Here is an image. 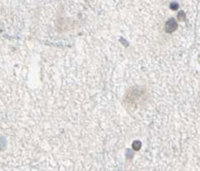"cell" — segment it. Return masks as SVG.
<instances>
[{
  "label": "cell",
  "instance_id": "obj_3",
  "mask_svg": "<svg viewBox=\"0 0 200 171\" xmlns=\"http://www.w3.org/2000/svg\"><path fill=\"white\" fill-rule=\"evenodd\" d=\"M178 17H179V18H180V17H181V18H184V13L181 11V12L179 13V15H178Z\"/></svg>",
  "mask_w": 200,
  "mask_h": 171
},
{
  "label": "cell",
  "instance_id": "obj_2",
  "mask_svg": "<svg viewBox=\"0 0 200 171\" xmlns=\"http://www.w3.org/2000/svg\"><path fill=\"white\" fill-rule=\"evenodd\" d=\"M132 147L134 150H139L140 147H141V143L140 141H134L133 142V144H132Z\"/></svg>",
  "mask_w": 200,
  "mask_h": 171
},
{
  "label": "cell",
  "instance_id": "obj_4",
  "mask_svg": "<svg viewBox=\"0 0 200 171\" xmlns=\"http://www.w3.org/2000/svg\"><path fill=\"white\" fill-rule=\"evenodd\" d=\"M171 8H173V9H176V8H177V3H175V2H174V4H173V5L171 4Z\"/></svg>",
  "mask_w": 200,
  "mask_h": 171
},
{
  "label": "cell",
  "instance_id": "obj_1",
  "mask_svg": "<svg viewBox=\"0 0 200 171\" xmlns=\"http://www.w3.org/2000/svg\"><path fill=\"white\" fill-rule=\"evenodd\" d=\"M176 27H177L176 21H175L173 18H170L169 20L166 22V25H165V30H166L167 32L171 33V32H173L174 30L176 29Z\"/></svg>",
  "mask_w": 200,
  "mask_h": 171
}]
</instances>
